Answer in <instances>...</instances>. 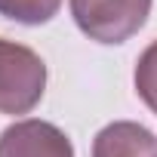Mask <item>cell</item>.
I'll return each mask as SVG.
<instances>
[{
    "label": "cell",
    "instance_id": "6da1fadb",
    "mask_svg": "<svg viewBox=\"0 0 157 157\" xmlns=\"http://www.w3.org/2000/svg\"><path fill=\"white\" fill-rule=\"evenodd\" d=\"M46 90V62L25 43L0 37V114H28Z\"/></svg>",
    "mask_w": 157,
    "mask_h": 157
},
{
    "label": "cell",
    "instance_id": "7a4b0ae2",
    "mask_svg": "<svg viewBox=\"0 0 157 157\" xmlns=\"http://www.w3.org/2000/svg\"><path fill=\"white\" fill-rule=\"evenodd\" d=\"M154 0H71V19L90 40L117 46L139 34Z\"/></svg>",
    "mask_w": 157,
    "mask_h": 157
},
{
    "label": "cell",
    "instance_id": "3957f363",
    "mask_svg": "<svg viewBox=\"0 0 157 157\" xmlns=\"http://www.w3.org/2000/svg\"><path fill=\"white\" fill-rule=\"evenodd\" d=\"M0 157H74V145L56 123L25 117L0 132Z\"/></svg>",
    "mask_w": 157,
    "mask_h": 157
},
{
    "label": "cell",
    "instance_id": "277c9868",
    "mask_svg": "<svg viewBox=\"0 0 157 157\" xmlns=\"http://www.w3.org/2000/svg\"><path fill=\"white\" fill-rule=\"evenodd\" d=\"M93 157H157V136L136 120H114L96 132Z\"/></svg>",
    "mask_w": 157,
    "mask_h": 157
},
{
    "label": "cell",
    "instance_id": "5b68a950",
    "mask_svg": "<svg viewBox=\"0 0 157 157\" xmlns=\"http://www.w3.org/2000/svg\"><path fill=\"white\" fill-rule=\"evenodd\" d=\"M62 0H0V16L19 25H46L59 16Z\"/></svg>",
    "mask_w": 157,
    "mask_h": 157
},
{
    "label": "cell",
    "instance_id": "8992f818",
    "mask_svg": "<svg viewBox=\"0 0 157 157\" xmlns=\"http://www.w3.org/2000/svg\"><path fill=\"white\" fill-rule=\"evenodd\" d=\"M132 80H136L139 99L157 114V40H154L151 46H145V52L139 56Z\"/></svg>",
    "mask_w": 157,
    "mask_h": 157
}]
</instances>
